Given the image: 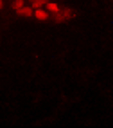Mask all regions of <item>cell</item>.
Returning <instances> with one entry per match:
<instances>
[{
	"mask_svg": "<svg viewBox=\"0 0 113 128\" xmlns=\"http://www.w3.org/2000/svg\"><path fill=\"white\" fill-rule=\"evenodd\" d=\"M29 2H34V0H29Z\"/></svg>",
	"mask_w": 113,
	"mask_h": 128,
	"instance_id": "9",
	"label": "cell"
},
{
	"mask_svg": "<svg viewBox=\"0 0 113 128\" xmlns=\"http://www.w3.org/2000/svg\"><path fill=\"white\" fill-rule=\"evenodd\" d=\"M34 14H36V18H38V20H47V18H49V13H47V11H43L41 7L34 11Z\"/></svg>",
	"mask_w": 113,
	"mask_h": 128,
	"instance_id": "2",
	"label": "cell"
},
{
	"mask_svg": "<svg viewBox=\"0 0 113 128\" xmlns=\"http://www.w3.org/2000/svg\"><path fill=\"white\" fill-rule=\"evenodd\" d=\"M41 6H43V0H34V2H32V7H34V9H40Z\"/></svg>",
	"mask_w": 113,
	"mask_h": 128,
	"instance_id": "7",
	"label": "cell"
},
{
	"mask_svg": "<svg viewBox=\"0 0 113 128\" xmlns=\"http://www.w3.org/2000/svg\"><path fill=\"white\" fill-rule=\"evenodd\" d=\"M20 7H23V0H14L13 2V9L16 11V9H20Z\"/></svg>",
	"mask_w": 113,
	"mask_h": 128,
	"instance_id": "6",
	"label": "cell"
},
{
	"mask_svg": "<svg viewBox=\"0 0 113 128\" xmlns=\"http://www.w3.org/2000/svg\"><path fill=\"white\" fill-rule=\"evenodd\" d=\"M61 14H63L65 22H66V20H72V18H74V11L70 9V7H65V9H61Z\"/></svg>",
	"mask_w": 113,
	"mask_h": 128,
	"instance_id": "1",
	"label": "cell"
},
{
	"mask_svg": "<svg viewBox=\"0 0 113 128\" xmlns=\"http://www.w3.org/2000/svg\"><path fill=\"white\" fill-rule=\"evenodd\" d=\"M54 22H56V24H63V22H65V18H63L61 11H57V13L54 14Z\"/></svg>",
	"mask_w": 113,
	"mask_h": 128,
	"instance_id": "5",
	"label": "cell"
},
{
	"mask_svg": "<svg viewBox=\"0 0 113 128\" xmlns=\"http://www.w3.org/2000/svg\"><path fill=\"white\" fill-rule=\"evenodd\" d=\"M47 11H50V13H57L59 7H57L56 4H52V2H47Z\"/></svg>",
	"mask_w": 113,
	"mask_h": 128,
	"instance_id": "4",
	"label": "cell"
},
{
	"mask_svg": "<svg viewBox=\"0 0 113 128\" xmlns=\"http://www.w3.org/2000/svg\"><path fill=\"white\" fill-rule=\"evenodd\" d=\"M2 7H4V2H2V0H0V9H2Z\"/></svg>",
	"mask_w": 113,
	"mask_h": 128,
	"instance_id": "8",
	"label": "cell"
},
{
	"mask_svg": "<svg viewBox=\"0 0 113 128\" xmlns=\"http://www.w3.org/2000/svg\"><path fill=\"white\" fill-rule=\"evenodd\" d=\"M16 13H18V16H31L32 9L31 7H20V9H16Z\"/></svg>",
	"mask_w": 113,
	"mask_h": 128,
	"instance_id": "3",
	"label": "cell"
}]
</instances>
